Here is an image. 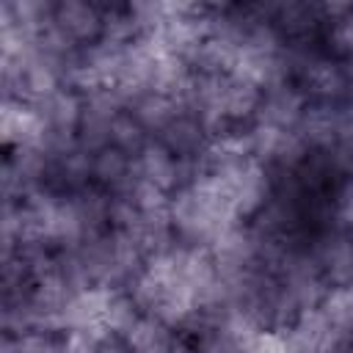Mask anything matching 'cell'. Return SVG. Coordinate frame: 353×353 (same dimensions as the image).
<instances>
[{"mask_svg":"<svg viewBox=\"0 0 353 353\" xmlns=\"http://www.w3.org/2000/svg\"><path fill=\"white\" fill-rule=\"evenodd\" d=\"M171 331L174 328H168L163 320L143 314L132 325V331L124 336V342L130 345L132 353H171V347L176 345Z\"/></svg>","mask_w":353,"mask_h":353,"instance_id":"1","label":"cell"}]
</instances>
